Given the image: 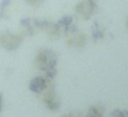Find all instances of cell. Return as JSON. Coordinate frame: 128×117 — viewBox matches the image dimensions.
I'll list each match as a JSON object with an SVG mask.
<instances>
[{
    "label": "cell",
    "mask_w": 128,
    "mask_h": 117,
    "mask_svg": "<svg viewBox=\"0 0 128 117\" xmlns=\"http://www.w3.org/2000/svg\"><path fill=\"white\" fill-rule=\"evenodd\" d=\"M56 24H58L59 28L62 29V32H65V34H69V33H72V32H74L76 29H77L72 15H64Z\"/></svg>",
    "instance_id": "cell-8"
},
{
    "label": "cell",
    "mask_w": 128,
    "mask_h": 117,
    "mask_svg": "<svg viewBox=\"0 0 128 117\" xmlns=\"http://www.w3.org/2000/svg\"><path fill=\"white\" fill-rule=\"evenodd\" d=\"M3 110V94L0 92V112Z\"/></svg>",
    "instance_id": "cell-15"
},
{
    "label": "cell",
    "mask_w": 128,
    "mask_h": 117,
    "mask_svg": "<svg viewBox=\"0 0 128 117\" xmlns=\"http://www.w3.org/2000/svg\"><path fill=\"white\" fill-rule=\"evenodd\" d=\"M103 113H105L103 105H92L84 117H103Z\"/></svg>",
    "instance_id": "cell-11"
},
{
    "label": "cell",
    "mask_w": 128,
    "mask_h": 117,
    "mask_svg": "<svg viewBox=\"0 0 128 117\" xmlns=\"http://www.w3.org/2000/svg\"><path fill=\"white\" fill-rule=\"evenodd\" d=\"M42 94H43V102H44V105L52 112L58 110L59 106H61V99H59L58 94H56L55 90H54V86L48 87V88L44 92H42Z\"/></svg>",
    "instance_id": "cell-5"
},
{
    "label": "cell",
    "mask_w": 128,
    "mask_h": 117,
    "mask_svg": "<svg viewBox=\"0 0 128 117\" xmlns=\"http://www.w3.org/2000/svg\"><path fill=\"white\" fill-rule=\"evenodd\" d=\"M21 26L24 29V36H33L39 32L36 18H24L21 20Z\"/></svg>",
    "instance_id": "cell-7"
},
{
    "label": "cell",
    "mask_w": 128,
    "mask_h": 117,
    "mask_svg": "<svg viewBox=\"0 0 128 117\" xmlns=\"http://www.w3.org/2000/svg\"><path fill=\"white\" fill-rule=\"evenodd\" d=\"M24 42V33H11L6 30L0 33V47L7 51H15Z\"/></svg>",
    "instance_id": "cell-2"
},
{
    "label": "cell",
    "mask_w": 128,
    "mask_h": 117,
    "mask_svg": "<svg viewBox=\"0 0 128 117\" xmlns=\"http://www.w3.org/2000/svg\"><path fill=\"white\" fill-rule=\"evenodd\" d=\"M11 0H2L0 2V20H8Z\"/></svg>",
    "instance_id": "cell-12"
},
{
    "label": "cell",
    "mask_w": 128,
    "mask_h": 117,
    "mask_svg": "<svg viewBox=\"0 0 128 117\" xmlns=\"http://www.w3.org/2000/svg\"><path fill=\"white\" fill-rule=\"evenodd\" d=\"M112 117H128V110L125 109H114L110 113Z\"/></svg>",
    "instance_id": "cell-13"
},
{
    "label": "cell",
    "mask_w": 128,
    "mask_h": 117,
    "mask_svg": "<svg viewBox=\"0 0 128 117\" xmlns=\"http://www.w3.org/2000/svg\"><path fill=\"white\" fill-rule=\"evenodd\" d=\"M54 86V80L51 78H47L44 74L40 76H34L30 81H29V90L32 92H36V94H42L44 92L48 87Z\"/></svg>",
    "instance_id": "cell-4"
},
{
    "label": "cell",
    "mask_w": 128,
    "mask_h": 117,
    "mask_svg": "<svg viewBox=\"0 0 128 117\" xmlns=\"http://www.w3.org/2000/svg\"><path fill=\"white\" fill-rule=\"evenodd\" d=\"M43 2H44V0H25V3L29 4L30 7H39Z\"/></svg>",
    "instance_id": "cell-14"
},
{
    "label": "cell",
    "mask_w": 128,
    "mask_h": 117,
    "mask_svg": "<svg viewBox=\"0 0 128 117\" xmlns=\"http://www.w3.org/2000/svg\"><path fill=\"white\" fill-rule=\"evenodd\" d=\"M34 66L43 73L47 78L54 80L58 73L56 64H58V55L51 48H40L34 58Z\"/></svg>",
    "instance_id": "cell-1"
},
{
    "label": "cell",
    "mask_w": 128,
    "mask_h": 117,
    "mask_svg": "<svg viewBox=\"0 0 128 117\" xmlns=\"http://www.w3.org/2000/svg\"><path fill=\"white\" fill-rule=\"evenodd\" d=\"M91 36H92V40H94L95 43L103 40L106 36V28L100 22L95 21V22L92 24V28H91Z\"/></svg>",
    "instance_id": "cell-9"
},
{
    "label": "cell",
    "mask_w": 128,
    "mask_h": 117,
    "mask_svg": "<svg viewBox=\"0 0 128 117\" xmlns=\"http://www.w3.org/2000/svg\"><path fill=\"white\" fill-rule=\"evenodd\" d=\"M62 117H73V113H68V114H64Z\"/></svg>",
    "instance_id": "cell-17"
},
{
    "label": "cell",
    "mask_w": 128,
    "mask_h": 117,
    "mask_svg": "<svg viewBox=\"0 0 128 117\" xmlns=\"http://www.w3.org/2000/svg\"><path fill=\"white\" fill-rule=\"evenodd\" d=\"M74 11L81 20H90L98 11L96 0H80L74 7Z\"/></svg>",
    "instance_id": "cell-3"
},
{
    "label": "cell",
    "mask_w": 128,
    "mask_h": 117,
    "mask_svg": "<svg viewBox=\"0 0 128 117\" xmlns=\"http://www.w3.org/2000/svg\"><path fill=\"white\" fill-rule=\"evenodd\" d=\"M44 32L47 33V36L50 37L51 40H58L59 37H61L62 29L59 28V25H58V24L51 22V21H50V24H48V25H47V28L44 29Z\"/></svg>",
    "instance_id": "cell-10"
},
{
    "label": "cell",
    "mask_w": 128,
    "mask_h": 117,
    "mask_svg": "<svg viewBox=\"0 0 128 117\" xmlns=\"http://www.w3.org/2000/svg\"><path fill=\"white\" fill-rule=\"evenodd\" d=\"M125 26H127V30H128V17H127V21H125Z\"/></svg>",
    "instance_id": "cell-18"
},
{
    "label": "cell",
    "mask_w": 128,
    "mask_h": 117,
    "mask_svg": "<svg viewBox=\"0 0 128 117\" xmlns=\"http://www.w3.org/2000/svg\"><path fill=\"white\" fill-rule=\"evenodd\" d=\"M66 44L72 48H83L87 46V36L78 29H76L74 32L66 34Z\"/></svg>",
    "instance_id": "cell-6"
},
{
    "label": "cell",
    "mask_w": 128,
    "mask_h": 117,
    "mask_svg": "<svg viewBox=\"0 0 128 117\" xmlns=\"http://www.w3.org/2000/svg\"><path fill=\"white\" fill-rule=\"evenodd\" d=\"M73 117H84V114L81 112H77V113H73Z\"/></svg>",
    "instance_id": "cell-16"
}]
</instances>
